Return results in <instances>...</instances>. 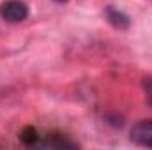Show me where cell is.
<instances>
[{
	"label": "cell",
	"instance_id": "cell-1",
	"mask_svg": "<svg viewBox=\"0 0 152 150\" xmlns=\"http://www.w3.org/2000/svg\"><path fill=\"white\" fill-rule=\"evenodd\" d=\"M0 14L9 23H20L28 18V5L23 0H5L0 5Z\"/></svg>",
	"mask_w": 152,
	"mask_h": 150
},
{
	"label": "cell",
	"instance_id": "cell-2",
	"mask_svg": "<svg viewBox=\"0 0 152 150\" xmlns=\"http://www.w3.org/2000/svg\"><path fill=\"white\" fill-rule=\"evenodd\" d=\"M129 138H131L133 143H136L140 147L152 149V120L136 122L129 131Z\"/></svg>",
	"mask_w": 152,
	"mask_h": 150
},
{
	"label": "cell",
	"instance_id": "cell-3",
	"mask_svg": "<svg viewBox=\"0 0 152 150\" xmlns=\"http://www.w3.org/2000/svg\"><path fill=\"white\" fill-rule=\"evenodd\" d=\"M104 16H106V20H108V23H112V27L115 28H120V30H124V28H127L129 27V18L122 12V11H118V9H115L112 5H108L106 9H104Z\"/></svg>",
	"mask_w": 152,
	"mask_h": 150
},
{
	"label": "cell",
	"instance_id": "cell-4",
	"mask_svg": "<svg viewBox=\"0 0 152 150\" xmlns=\"http://www.w3.org/2000/svg\"><path fill=\"white\" fill-rule=\"evenodd\" d=\"M37 145L44 147V149H78V145L75 141H71V140H67L64 136H57V134L46 138L44 141H41Z\"/></svg>",
	"mask_w": 152,
	"mask_h": 150
},
{
	"label": "cell",
	"instance_id": "cell-5",
	"mask_svg": "<svg viewBox=\"0 0 152 150\" xmlns=\"http://www.w3.org/2000/svg\"><path fill=\"white\" fill-rule=\"evenodd\" d=\"M20 138H21V141L25 143V145H37L39 138H37V131L34 129V127H25L23 131H21V134H20Z\"/></svg>",
	"mask_w": 152,
	"mask_h": 150
},
{
	"label": "cell",
	"instance_id": "cell-6",
	"mask_svg": "<svg viewBox=\"0 0 152 150\" xmlns=\"http://www.w3.org/2000/svg\"><path fill=\"white\" fill-rule=\"evenodd\" d=\"M142 88L145 92V99H147L149 106H152V76H145L142 79Z\"/></svg>",
	"mask_w": 152,
	"mask_h": 150
},
{
	"label": "cell",
	"instance_id": "cell-7",
	"mask_svg": "<svg viewBox=\"0 0 152 150\" xmlns=\"http://www.w3.org/2000/svg\"><path fill=\"white\" fill-rule=\"evenodd\" d=\"M53 2H58V4H62V2H67V0H53Z\"/></svg>",
	"mask_w": 152,
	"mask_h": 150
}]
</instances>
